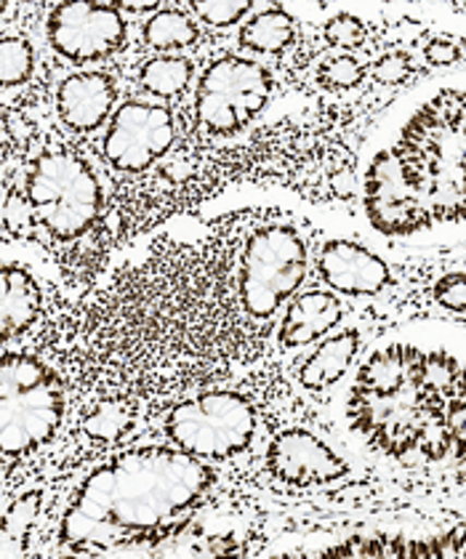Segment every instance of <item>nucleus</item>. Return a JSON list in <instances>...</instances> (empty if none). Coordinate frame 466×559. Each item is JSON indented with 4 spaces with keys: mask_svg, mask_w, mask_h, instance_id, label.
I'll use <instances>...</instances> for the list:
<instances>
[{
    "mask_svg": "<svg viewBox=\"0 0 466 559\" xmlns=\"http://www.w3.org/2000/svg\"><path fill=\"white\" fill-rule=\"evenodd\" d=\"M131 427V416L126 411L123 403H107L101 408H96L91 416L83 421V431L91 440L99 442H115L126 435Z\"/></svg>",
    "mask_w": 466,
    "mask_h": 559,
    "instance_id": "23",
    "label": "nucleus"
},
{
    "mask_svg": "<svg viewBox=\"0 0 466 559\" xmlns=\"http://www.w3.org/2000/svg\"><path fill=\"white\" fill-rule=\"evenodd\" d=\"M357 445L397 461L466 472V331L414 323L366 355L338 405Z\"/></svg>",
    "mask_w": 466,
    "mask_h": 559,
    "instance_id": "1",
    "label": "nucleus"
},
{
    "mask_svg": "<svg viewBox=\"0 0 466 559\" xmlns=\"http://www.w3.org/2000/svg\"><path fill=\"white\" fill-rule=\"evenodd\" d=\"M38 509H40L38 490H29V493H24L22 498H16V501L11 503L3 520V557L14 555V544H16V551H22V544L24 538H27L29 527H33Z\"/></svg>",
    "mask_w": 466,
    "mask_h": 559,
    "instance_id": "22",
    "label": "nucleus"
},
{
    "mask_svg": "<svg viewBox=\"0 0 466 559\" xmlns=\"http://www.w3.org/2000/svg\"><path fill=\"white\" fill-rule=\"evenodd\" d=\"M357 352H360V331H355V328L325 338L301 366L299 384L312 389V392L333 386L353 366Z\"/></svg>",
    "mask_w": 466,
    "mask_h": 559,
    "instance_id": "17",
    "label": "nucleus"
},
{
    "mask_svg": "<svg viewBox=\"0 0 466 559\" xmlns=\"http://www.w3.org/2000/svg\"><path fill=\"white\" fill-rule=\"evenodd\" d=\"M211 485L214 474L187 451L133 448L115 453L67 503L59 549L67 555L155 549L190 522Z\"/></svg>",
    "mask_w": 466,
    "mask_h": 559,
    "instance_id": "3",
    "label": "nucleus"
},
{
    "mask_svg": "<svg viewBox=\"0 0 466 559\" xmlns=\"http://www.w3.org/2000/svg\"><path fill=\"white\" fill-rule=\"evenodd\" d=\"M373 233L405 246L466 237V75L414 88L371 136L360 171Z\"/></svg>",
    "mask_w": 466,
    "mask_h": 559,
    "instance_id": "2",
    "label": "nucleus"
},
{
    "mask_svg": "<svg viewBox=\"0 0 466 559\" xmlns=\"http://www.w3.org/2000/svg\"><path fill=\"white\" fill-rule=\"evenodd\" d=\"M325 555L342 557H466V531L443 536H353L344 544L331 546Z\"/></svg>",
    "mask_w": 466,
    "mask_h": 559,
    "instance_id": "14",
    "label": "nucleus"
},
{
    "mask_svg": "<svg viewBox=\"0 0 466 559\" xmlns=\"http://www.w3.org/2000/svg\"><path fill=\"white\" fill-rule=\"evenodd\" d=\"M266 466L277 479L299 488L331 485L347 477V461L307 429H286L270 442Z\"/></svg>",
    "mask_w": 466,
    "mask_h": 559,
    "instance_id": "11",
    "label": "nucleus"
},
{
    "mask_svg": "<svg viewBox=\"0 0 466 559\" xmlns=\"http://www.w3.org/2000/svg\"><path fill=\"white\" fill-rule=\"evenodd\" d=\"M251 9L253 5L246 0H238V3H192V11L200 20L214 24V27H229V24L243 20Z\"/></svg>",
    "mask_w": 466,
    "mask_h": 559,
    "instance_id": "26",
    "label": "nucleus"
},
{
    "mask_svg": "<svg viewBox=\"0 0 466 559\" xmlns=\"http://www.w3.org/2000/svg\"><path fill=\"white\" fill-rule=\"evenodd\" d=\"M48 40L64 59L96 62L123 46L126 20L118 5L62 3L48 16Z\"/></svg>",
    "mask_w": 466,
    "mask_h": 559,
    "instance_id": "9",
    "label": "nucleus"
},
{
    "mask_svg": "<svg viewBox=\"0 0 466 559\" xmlns=\"http://www.w3.org/2000/svg\"><path fill=\"white\" fill-rule=\"evenodd\" d=\"M434 301L451 312H466V275L464 272H453L438 280L434 285Z\"/></svg>",
    "mask_w": 466,
    "mask_h": 559,
    "instance_id": "27",
    "label": "nucleus"
},
{
    "mask_svg": "<svg viewBox=\"0 0 466 559\" xmlns=\"http://www.w3.org/2000/svg\"><path fill=\"white\" fill-rule=\"evenodd\" d=\"M174 144V118L166 107L126 102L105 136V155L126 174L147 171Z\"/></svg>",
    "mask_w": 466,
    "mask_h": 559,
    "instance_id": "10",
    "label": "nucleus"
},
{
    "mask_svg": "<svg viewBox=\"0 0 466 559\" xmlns=\"http://www.w3.org/2000/svg\"><path fill=\"white\" fill-rule=\"evenodd\" d=\"M35 67V51L29 46L27 38L20 35H5L0 40V83L3 88L20 86L33 75Z\"/></svg>",
    "mask_w": 466,
    "mask_h": 559,
    "instance_id": "21",
    "label": "nucleus"
},
{
    "mask_svg": "<svg viewBox=\"0 0 466 559\" xmlns=\"http://www.w3.org/2000/svg\"><path fill=\"white\" fill-rule=\"evenodd\" d=\"M366 78V67L357 62L355 57L338 53V57H328L318 70V83L328 91H347L360 86Z\"/></svg>",
    "mask_w": 466,
    "mask_h": 559,
    "instance_id": "24",
    "label": "nucleus"
},
{
    "mask_svg": "<svg viewBox=\"0 0 466 559\" xmlns=\"http://www.w3.org/2000/svg\"><path fill=\"white\" fill-rule=\"evenodd\" d=\"M338 323H342V304L336 296L325 294V290H310L290 301L286 318L277 328V344L288 346V349L307 346L323 338Z\"/></svg>",
    "mask_w": 466,
    "mask_h": 559,
    "instance_id": "15",
    "label": "nucleus"
},
{
    "mask_svg": "<svg viewBox=\"0 0 466 559\" xmlns=\"http://www.w3.org/2000/svg\"><path fill=\"white\" fill-rule=\"evenodd\" d=\"M192 62L181 57H157L142 67V86L155 96H177L190 86Z\"/></svg>",
    "mask_w": 466,
    "mask_h": 559,
    "instance_id": "20",
    "label": "nucleus"
},
{
    "mask_svg": "<svg viewBox=\"0 0 466 559\" xmlns=\"http://www.w3.org/2000/svg\"><path fill=\"white\" fill-rule=\"evenodd\" d=\"M307 275V242L286 222H266L246 237L238 259V304L253 323L270 320Z\"/></svg>",
    "mask_w": 466,
    "mask_h": 559,
    "instance_id": "6",
    "label": "nucleus"
},
{
    "mask_svg": "<svg viewBox=\"0 0 466 559\" xmlns=\"http://www.w3.org/2000/svg\"><path fill=\"white\" fill-rule=\"evenodd\" d=\"M166 435L198 459H229L251 445L256 416L243 394L203 392L168 413Z\"/></svg>",
    "mask_w": 466,
    "mask_h": 559,
    "instance_id": "7",
    "label": "nucleus"
},
{
    "mask_svg": "<svg viewBox=\"0 0 466 559\" xmlns=\"http://www.w3.org/2000/svg\"><path fill=\"white\" fill-rule=\"evenodd\" d=\"M318 270L333 290L347 296H377L390 285V266L353 240H328L320 248Z\"/></svg>",
    "mask_w": 466,
    "mask_h": 559,
    "instance_id": "12",
    "label": "nucleus"
},
{
    "mask_svg": "<svg viewBox=\"0 0 466 559\" xmlns=\"http://www.w3.org/2000/svg\"><path fill=\"white\" fill-rule=\"evenodd\" d=\"M40 294L38 280L29 275L20 264H3V304H0V331L3 342H11L14 336L27 331L40 314Z\"/></svg>",
    "mask_w": 466,
    "mask_h": 559,
    "instance_id": "16",
    "label": "nucleus"
},
{
    "mask_svg": "<svg viewBox=\"0 0 466 559\" xmlns=\"http://www.w3.org/2000/svg\"><path fill=\"white\" fill-rule=\"evenodd\" d=\"M294 38L296 24L283 9H262L240 29V44L262 53L283 51V48L294 44Z\"/></svg>",
    "mask_w": 466,
    "mask_h": 559,
    "instance_id": "18",
    "label": "nucleus"
},
{
    "mask_svg": "<svg viewBox=\"0 0 466 559\" xmlns=\"http://www.w3.org/2000/svg\"><path fill=\"white\" fill-rule=\"evenodd\" d=\"M325 40L336 48H360L366 40V27L353 14H336L325 22Z\"/></svg>",
    "mask_w": 466,
    "mask_h": 559,
    "instance_id": "25",
    "label": "nucleus"
},
{
    "mask_svg": "<svg viewBox=\"0 0 466 559\" xmlns=\"http://www.w3.org/2000/svg\"><path fill=\"white\" fill-rule=\"evenodd\" d=\"M64 416L62 381L33 355L5 352L0 362V448L5 459L38 451Z\"/></svg>",
    "mask_w": 466,
    "mask_h": 559,
    "instance_id": "4",
    "label": "nucleus"
},
{
    "mask_svg": "<svg viewBox=\"0 0 466 559\" xmlns=\"http://www.w3.org/2000/svg\"><path fill=\"white\" fill-rule=\"evenodd\" d=\"M144 40L155 51H179L198 40V24L179 9H163L144 24Z\"/></svg>",
    "mask_w": 466,
    "mask_h": 559,
    "instance_id": "19",
    "label": "nucleus"
},
{
    "mask_svg": "<svg viewBox=\"0 0 466 559\" xmlns=\"http://www.w3.org/2000/svg\"><path fill=\"white\" fill-rule=\"evenodd\" d=\"M410 70H414V67H410L408 53L390 51L373 64V78H377L379 83H384V86H397V83H403L405 78L410 75Z\"/></svg>",
    "mask_w": 466,
    "mask_h": 559,
    "instance_id": "28",
    "label": "nucleus"
},
{
    "mask_svg": "<svg viewBox=\"0 0 466 559\" xmlns=\"http://www.w3.org/2000/svg\"><path fill=\"white\" fill-rule=\"evenodd\" d=\"M27 200L48 235L75 240L86 235L101 214L99 176L81 152L51 147L29 166Z\"/></svg>",
    "mask_w": 466,
    "mask_h": 559,
    "instance_id": "5",
    "label": "nucleus"
},
{
    "mask_svg": "<svg viewBox=\"0 0 466 559\" xmlns=\"http://www.w3.org/2000/svg\"><path fill=\"white\" fill-rule=\"evenodd\" d=\"M272 81L262 64L222 57L203 72L195 96V126L211 136L243 131L270 102Z\"/></svg>",
    "mask_w": 466,
    "mask_h": 559,
    "instance_id": "8",
    "label": "nucleus"
},
{
    "mask_svg": "<svg viewBox=\"0 0 466 559\" xmlns=\"http://www.w3.org/2000/svg\"><path fill=\"white\" fill-rule=\"evenodd\" d=\"M423 57H427L429 64L434 67H447L453 62H458V48L445 38H434L429 40L427 48H423Z\"/></svg>",
    "mask_w": 466,
    "mask_h": 559,
    "instance_id": "29",
    "label": "nucleus"
},
{
    "mask_svg": "<svg viewBox=\"0 0 466 559\" xmlns=\"http://www.w3.org/2000/svg\"><path fill=\"white\" fill-rule=\"evenodd\" d=\"M115 96L118 88L107 72H75L57 91V112L72 131H94L112 112Z\"/></svg>",
    "mask_w": 466,
    "mask_h": 559,
    "instance_id": "13",
    "label": "nucleus"
}]
</instances>
